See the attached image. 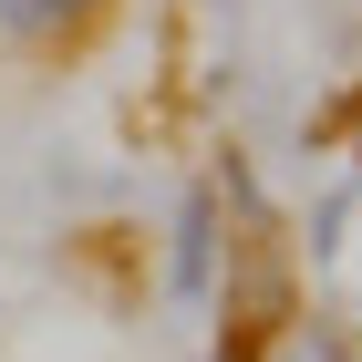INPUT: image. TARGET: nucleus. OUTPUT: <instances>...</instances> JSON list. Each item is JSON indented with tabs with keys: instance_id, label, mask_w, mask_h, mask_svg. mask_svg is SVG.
Returning a JSON list of instances; mask_svg holds the SVG:
<instances>
[{
	"instance_id": "obj_1",
	"label": "nucleus",
	"mask_w": 362,
	"mask_h": 362,
	"mask_svg": "<svg viewBox=\"0 0 362 362\" xmlns=\"http://www.w3.org/2000/svg\"><path fill=\"white\" fill-rule=\"evenodd\" d=\"M166 290H176V300H207V290H218V187H187V197H176Z\"/></svg>"
},
{
	"instance_id": "obj_2",
	"label": "nucleus",
	"mask_w": 362,
	"mask_h": 362,
	"mask_svg": "<svg viewBox=\"0 0 362 362\" xmlns=\"http://www.w3.org/2000/svg\"><path fill=\"white\" fill-rule=\"evenodd\" d=\"M93 11L104 0H0V42H21V52H62V42H83Z\"/></svg>"
}]
</instances>
